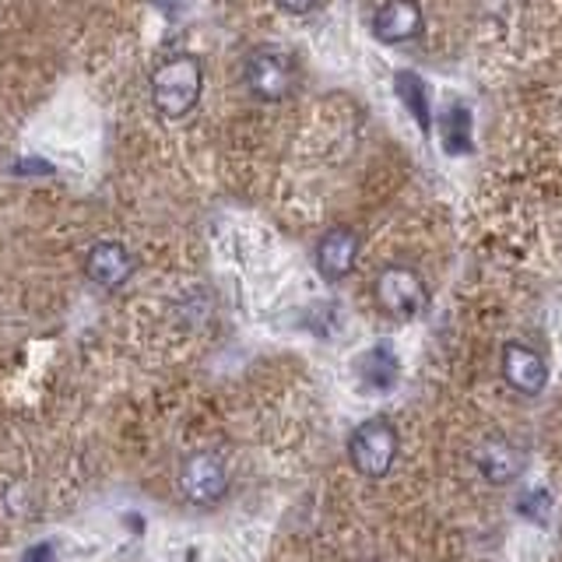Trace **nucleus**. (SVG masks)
<instances>
[{
	"label": "nucleus",
	"mask_w": 562,
	"mask_h": 562,
	"mask_svg": "<svg viewBox=\"0 0 562 562\" xmlns=\"http://www.w3.org/2000/svg\"><path fill=\"white\" fill-rule=\"evenodd\" d=\"M204 92V67L193 53H176L155 67L151 75V102L169 120H183L193 113Z\"/></svg>",
	"instance_id": "obj_1"
},
{
	"label": "nucleus",
	"mask_w": 562,
	"mask_h": 562,
	"mask_svg": "<svg viewBox=\"0 0 562 562\" xmlns=\"http://www.w3.org/2000/svg\"><path fill=\"white\" fill-rule=\"evenodd\" d=\"M243 78L250 95L260 102H281L295 92V81H299V64L289 49L281 46H257L250 49L243 67Z\"/></svg>",
	"instance_id": "obj_2"
},
{
	"label": "nucleus",
	"mask_w": 562,
	"mask_h": 562,
	"mask_svg": "<svg viewBox=\"0 0 562 562\" xmlns=\"http://www.w3.org/2000/svg\"><path fill=\"white\" fill-rule=\"evenodd\" d=\"M348 457L362 479H386V471L394 468L397 457V429L391 418L373 415L362 426H356L348 439Z\"/></svg>",
	"instance_id": "obj_3"
},
{
	"label": "nucleus",
	"mask_w": 562,
	"mask_h": 562,
	"mask_svg": "<svg viewBox=\"0 0 562 562\" xmlns=\"http://www.w3.org/2000/svg\"><path fill=\"white\" fill-rule=\"evenodd\" d=\"M376 303L386 316L394 321H415V316L426 310L429 303V289L415 268H404V263H391L376 274Z\"/></svg>",
	"instance_id": "obj_4"
},
{
	"label": "nucleus",
	"mask_w": 562,
	"mask_h": 562,
	"mask_svg": "<svg viewBox=\"0 0 562 562\" xmlns=\"http://www.w3.org/2000/svg\"><path fill=\"white\" fill-rule=\"evenodd\" d=\"M180 488L193 506H215L228 492V468L215 450H198L180 471Z\"/></svg>",
	"instance_id": "obj_5"
},
{
	"label": "nucleus",
	"mask_w": 562,
	"mask_h": 562,
	"mask_svg": "<svg viewBox=\"0 0 562 562\" xmlns=\"http://www.w3.org/2000/svg\"><path fill=\"white\" fill-rule=\"evenodd\" d=\"M356 260H359V233L351 225H330L327 233L316 239L313 263L330 285L334 281H345L356 271Z\"/></svg>",
	"instance_id": "obj_6"
},
{
	"label": "nucleus",
	"mask_w": 562,
	"mask_h": 562,
	"mask_svg": "<svg viewBox=\"0 0 562 562\" xmlns=\"http://www.w3.org/2000/svg\"><path fill=\"white\" fill-rule=\"evenodd\" d=\"M131 274H134V257H131L127 246L116 243V239L95 243L85 257V278L102 292L123 289V281H127Z\"/></svg>",
	"instance_id": "obj_7"
},
{
	"label": "nucleus",
	"mask_w": 562,
	"mask_h": 562,
	"mask_svg": "<svg viewBox=\"0 0 562 562\" xmlns=\"http://www.w3.org/2000/svg\"><path fill=\"white\" fill-rule=\"evenodd\" d=\"M474 464L485 474L492 485H506L520 479L524 471V450L506 436H485L479 447H474Z\"/></svg>",
	"instance_id": "obj_8"
},
{
	"label": "nucleus",
	"mask_w": 562,
	"mask_h": 562,
	"mask_svg": "<svg viewBox=\"0 0 562 562\" xmlns=\"http://www.w3.org/2000/svg\"><path fill=\"white\" fill-rule=\"evenodd\" d=\"M503 376L517 394L535 397L544 391V383H549V366H544V359L535 348H527L520 341H509L503 348Z\"/></svg>",
	"instance_id": "obj_9"
},
{
	"label": "nucleus",
	"mask_w": 562,
	"mask_h": 562,
	"mask_svg": "<svg viewBox=\"0 0 562 562\" xmlns=\"http://www.w3.org/2000/svg\"><path fill=\"white\" fill-rule=\"evenodd\" d=\"M373 35L386 46L412 43L422 35V8L415 0H383L373 14Z\"/></svg>",
	"instance_id": "obj_10"
},
{
	"label": "nucleus",
	"mask_w": 562,
	"mask_h": 562,
	"mask_svg": "<svg viewBox=\"0 0 562 562\" xmlns=\"http://www.w3.org/2000/svg\"><path fill=\"white\" fill-rule=\"evenodd\" d=\"M356 373H359L366 391H376V394L391 391V386L397 383V373H401L394 348L391 345H373L369 351H362L359 362H356Z\"/></svg>",
	"instance_id": "obj_11"
},
{
	"label": "nucleus",
	"mask_w": 562,
	"mask_h": 562,
	"mask_svg": "<svg viewBox=\"0 0 562 562\" xmlns=\"http://www.w3.org/2000/svg\"><path fill=\"white\" fill-rule=\"evenodd\" d=\"M394 92L401 95L404 110H408V113L415 116L418 131H422V134H429V127H432V113H429V95H426V85H422V78L412 75V70H397Z\"/></svg>",
	"instance_id": "obj_12"
},
{
	"label": "nucleus",
	"mask_w": 562,
	"mask_h": 562,
	"mask_svg": "<svg viewBox=\"0 0 562 562\" xmlns=\"http://www.w3.org/2000/svg\"><path fill=\"white\" fill-rule=\"evenodd\" d=\"M443 148L450 155H464L471 151V113L464 105H450L443 113Z\"/></svg>",
	"instance_id": "obj_13"
},
{
	"label": "nucleus",
	"mask_w": 562,
	"mask_h": 562,
	"mask_svg": "<svg viewBox=\"0 0 562 562\" xmlns=\"http://www.w3.org/2000/svg\"><path fill=\"white\" fill-rule=\"evenodd\" d=\"M274 4L281 11H289V14H306V11L316 8V0H274Z\"/></svg>",
	"instance_id": "obj_14"
},
{
	"label": "nucleus",
	"mask_w": 562,
	"mask_h": 562,
	"mask_svg": "<svg viewBox=\"0 0 562 562\" xmlns=\"http://www.w3.org/2000/svg\"><path fill=\"white\" fill-rule=\"evenodd\" d=\"M187 4H190V0H155V8L162 11L166 18H180L187 11Z\"/></svg>",
	"instance_id": "obj_15"
},
{
	"label": "nucleus",
	"mask_w": 562,
	"mask_h": 562,
	"mask_svg": "<svg viewBox=\"0 0 562 562\" xmlns=\"http://www.w3.org/2000/svg\"><path fill=\"white\" fill-rule=\"evenodd\" d=\"M22 562H53V549L49 544H32V549L22 555Z\"/></svg>",
	"instance_id": "obj_16"
}]
</instances>
